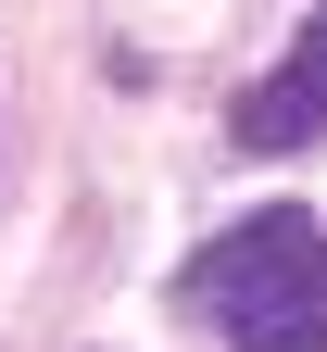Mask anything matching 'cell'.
Listing matches in <instances>:
<instances>
[{"label": "cell", "instance_id": "1", "mask_svg": "<svg viewBox=\"0 0 327 352\" xmlns=\"http://www.w3.org/2000/svg\"><path fill=\"white\" fill-rule=\"evenodd\" d=\"M189 315H214L240 352H327V227L315 214H240L189 264Z\"/></svg>", "mask_w": 327, "mask_h": 352}, {"label": "cell", "instance_id": "2", "mask_svg": "<svg viewBox=\"0 0 327 352\" xmlns=\"http://www.w3.org/2000/svg\"><path fill=\"white\" fill-rule=\"evenodd\" d=\"M226 126H240V151H315V139H327V13L302 25V51L277 63V76L240 88Z\"/></svg>", "mask_w": 327, "mask_h": 352}]
</instances>
